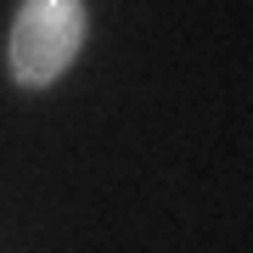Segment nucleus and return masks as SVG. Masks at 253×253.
<instances>
[{"instance_id":"f257e3e1","label":"nucleus","mask_w":253,"mask_h":253,"mask_svg":"<svg viewBox=\"0 0 253 253\" xmlns=\"http://www.w3.org/2000/svg\"><path fill=\"white\" fill-rule=\"evenodd\" d=\"M84 51V0H23L6 40V73L23 90H45Z\"/></svg>"}]
</instances>
